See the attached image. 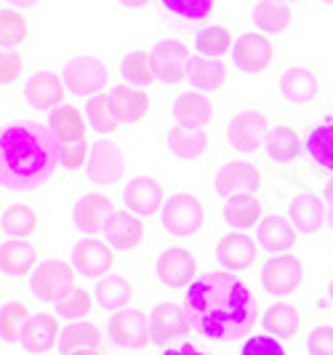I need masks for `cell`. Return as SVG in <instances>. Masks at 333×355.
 Listing matches in <instances>:
<instances>
[{
  "label": "cell",
  "mask_w": 333,
  "mask_h": 355,
  "mask_svg": "<svg viewBox=\"0 0 333 355\" xmlns=\"http://www.w3.org/2000/svg\"><path fill=\"white\" fill-rule=\"evenodd\" d=\"M109 337L120 347H144L150 337V315H144L136 307H123L109 320Z\"/></svg>",
  "instance_id": "obj_14"
},
{
  "label": "cell",
  "mask_w": 333,
  "mask_h": 355,
  "mask_svg": "<svg viewBox=\"0 0 333 355\" xmlns=\"http://www.w3.org/2000/svg\"><path fill=\"white\" fill-rule=\"evenodd\" d=\"M99 342H102L99 326H93L88 320H78V323H72V326H67L62 331L59 347H62L64 355H72V353H80V350H96Z\"/></svg>",
  "instance_id": "obj_35"
},
{
  "label": "cell",
  "mask_w": 333,
  "mask_h": 355,
  "mask_svg": "<svg viewBox=\"0 0 333 355\" xmlns=\"http://www.w3.org/2000/svg\"><path fill=\"white\" fill-rule=\"evenodd\" d=\"M269 137V123L267 115L256 110H243L237 112L227 125V139L237 153H256L267 144Z\"/></svg>",
  "instance_id": "obj_8"
},
{
  "label": "cell",
  "mask_w": 333,
  "mask_h": 355,
  "mask_svg": "<svg viewBox=\"0 0 333 355\" xmlns=\"http://www.w3.org/2000/svg\"><path fill=\"white\" fill-rule=\"evenodd\" d=\"M272 56H275V49L269 43V37L262 33H246L232 46L235 67L243 72H264L272 64Z\"/></svg>",
  "instance_id": "obj_15"
},
{
  "label": "cell",
  "mask_w": 333,
  "mask_h": 355,
  "mask_svg": "<svg viewBox=\"0 0 333 355\" xmlns=\"http://www.w3.org/2000/svg\"><path fill=\"white\" fill-rule=\"evenodd\" d=\"M86 174L96 184H115L125 174V155L123 150L112 139L91 144V155L86 163Z\"/></svg>",
  "instance_id": "obj_11"
},
{
  "label": "cell",
  "mask_w": 333,
  "mask_h": 355,
  "mask_svg": "<svg viewBox=\"0 0 333 355\" xmlns=\"http://www.w3.org/2000/svg\"><path fill=\"white\" fill-rule=\"evenodd\" d=\"M267 158L272 163H294L301 153V142H298L296 131L291 125H278L269 131L267 137Z\"/></svg>",
  "instance_id": "obj_36"
},
{
  "label": "cell",
  "mask_w": 333,
  "mask_h": 355,
  "mask_svg": "<svg viewBox=\"0 0 333 355\" xmlns=\"http://www.w3.org/2000/svg\"><path fill=\"white\" fill-rule=\"evenodd\" d=\"M120 72H123V78L131 83V86H150L152 80H158L155 78V72H152V64H150V53L147 51H131L125 53L123 64H120Z\"/></svg>",
  "instance_id": "obj_41"
},
{
  "label": "cell",
  "mask_w": 333,
  "mask_h": 355,
  "mask_svg": "<svg viewBox=\"0 0 333 355\" xmlns=\"http://www.w3.org/2000/svg\"><path fill=\"white\" fill-rule=\"evenodd\" d=\"M37 251L33 243H27V238H8L0 246V270L6 275H27L35 272Z\"/></svg>",
  "instance_id": "obj_28"
},
{
  "label": "cell",
  "mask_w": 333,
  "mask_h": 355,
  "mask_svg": "<svg viewBox=\"0 0 333 355\" xmlns=\"http://www.w3.org/2000/svg\"><path fill=\"white\" fill-rule=\"evenodd\" d=\"M155 275L168 288H184L195 284L197 275V259L187 249H165L155 262Z\"/></svg>",
  "instance_id": "obj_13"
},
{
  "label": "cell",
  "mask_w": 333,
  "mask_h": 355,
  "mask_svg": "<svg viewBox=\"0 0 333 355\" xmlns=\"http://www.w3.org/2000/svg\"><path fill=\"white\" fill-rule=\"evenodd\" d=\"M240 355H285V347L280 345V339L272 334H253L246 339Z\"/></svg>",
  "instance_id": "obj_46"
},
{
  "label": "cell",
  "mask_w": 333,
  "mask_h": 355,
  "mask_svg": "<svg viewBox=\"0 0 333 355\" xmlns=\"http://www.w3.org/2000/svg\"><path fill=\"white\" fill-rule=\"evenodd\" d=\"M187 315L192 329L216 342L246 337L256 323V300L237 275L208 272L187 286Z\"/></svg>",
  "instance_id": "obj_1"
},
{
  "label": "cell",
  "mask_w": 333,
  "mask_h": 355,
  "mask_svg": "<svg viewBox=\"0 0 333 355\" xmlns=\"http://www.w3.org/2000/svg\"><path fill=\"white\" fill-rule=\"evenodd\" d=\"M64 96H67L64 78H59L51 70L33 72L24 83V99L37 112H53L56 107L64 105Z\"/></svg>",
  "instance_id": "obj_10"
},
{
  "label": "cell",
  "mask_w": 333,
  "mask_h": 355,
  "mask_svg": "<svg viewBox=\"0 0 333 355\" xmlns=\"http://www.w3.org/2000/svg\"><path fill=\"white\" fill-rule=\"evenodd\" d=\"M165 144H168V150L174 153L176 158L195 160L200 158V155H206V150H208V134L206 131H192V128L174 125L165 134Z\"/></svg>",
  "instance_id": "obj_33"
},
{
  "label": "cell",
  "mask_w": 333,
  "mask_h": 355,
  "mask_svg": "<svg viewBox=\"0 0 333 355\" xmlns=\"http://www.w3.org/2000/svg\"><path fill=\"white\" fill-rule=\"evenodd\" d=\"M216 0H160V6L165 11H171L176 17L190 19V21H200L213 11Z\"/></svg>",
  "instance_id": "obj_45"
},
{
  "label": "cell",
  "mask_w": 333,
  "mask_h": 355,
  "mask_svg": "<svg viewBox=\"0 0 333 355\" xmlns=\"http://www.w3.org/2000/svg\"><path fill=\"white\" fill-rule=\"evenodd\" d=\"M187 80L195 86V91H216L227 80V64L222 59H208V56H192Z\"/></svg>",
  "instance_id": "obj_31"
},
{
  "label": "cell",
  "mask_w": 333,
  "mask_h": 355,
  "mask_svg": "<svg viewBox=\"0 0 333 355\" xmlns=\"http://www.w3.org/2000/svg\"><path fill=\"white\" fill-rule=\"evenodd\" d=\"M256 254H259V241H253L243 230L224 235L216 246V259L227 272H240L251 267L256 262Z\"/></svg>",
  "instance_id": "obj_16"
},
{
  "label": "cell",
  "mask_w": 333,
  "mask_h": 355,
  "mask_svg": "<svg viewBox=\"0 0 333 355\" xmlns=\"http://www.w3.org/2000/svg\"><path fill=\"white\" fill-rule=\"evenodd\" d=\"M30 320V307L21 302H8L0 310V339L19 342L24 323Z\"/></svg>",
  "instance_id": "obj_42"
},
{
  "label": "cell",
  "mask_w": 333,
  "mask_h": 355,
  "mask_svg": "<svg viewBox=\"0 0 333 355\" xmlns=\"http://www.w3.org/2000/svg\"><path fill=\"white\" fill-rule=\"evenodd\" d=\"M14 8H33V6H37L40 0H8Z\"/></svg>",
  "instance_id": "obj_51"
},
{
  "label": "cell",
  "mask_w": 333,
  "mask_h": 355,
  "mask_svg": "<svg viewBox=\"0 0 333 355\" xmlns=\"http://www.w3.org/2000/svg\"><path fill=\"white\" fill-rule=\"evenodd\" d=\"M88 155H91V144L88 139L83 142H72V144H62V166L70 168V171H78L88 163Z\"/></svg>",
  "instance_id": "obj_48"
},
{
  "label": "cell",
  "mask_w": 333,
  "mask_h": 355,
  "mask_svg": "<svg viewBox=\"0 0 333 355\" xmlns=\"http://www.w3.org/2000/svg\"><path fill=\"white\" fill-rule=\"evenodd\" d=\"M109 96V112L118 123H139L141 118L150 112V96L147 91L136 86H118Z\"/></svg>",
  "instance_id": "obj_26"
},
{
  "label": "cell",
  "mask_w": 333,
  "mask_h": 355,
  "mask_svg": "<svg viewBox=\"0 0 333 355\" xmlns=\"http://www.w3.org/2000/svg\"><path fill=\"white\" fill-rule=\"evenodd\" d=\"M91 310H93V294H88L86 288H78V286L56 304L59 318H86Z\"/></svg>",
  "instance_id": "obj_44"
},
{
  "label": "cell",
  "mask_w": 333,
  "mask_h": 355,
  "mask_svg": "<svg viewBox=\"0 0 333 355\" xmlns=\"http://www.w3.org/2000/svg\"><path fill=\"white\" fill-rule=\"evenodd\" d=\"M264 203L259 200V196L246 193V196H232L227 198V206H224V222L229 227H237V230H248L253 225H259L264 216Z\"/></svg>",
  "instance_id": "obj_29"
},
{
  "label": "cell",
  "mask_w": 333,
  "mask_h": 355,
  "mask_svg": "<svg viewBox=\"0 0 333 355\" xmlns=\"http://www.w3.org/2000/svg\"><path fill=\"white\" fill-rule=\"evenodd\" d=\"M206 219V209L200 203V198L192 193H176L165 200L163 211H160V225L168 235L176 238H190L200 230Z\"/></svg>",
  "instance_id": "obj_3"
},
{
  "label": "cell",
  "mask_w": 333,
  "mask_h": 355,
  "mask_svg": "<svg viewBox=\"0 0 333 355\" xmlns=\"http://www.w3.org/2000/svg\"><path fill=\"white\" fill-rule=\"evenodd\" d=\"M296 227L291 225L288 216H280V214H269L264 216L262 222L256 225V241L264 251H272V254H280V251H288L294 243H296Z\"/></svg>",
  "instance_id": "obj_27"
},
{
  "label": "cell",
  "mask_w": 333,
  "mask_h": 355,
  "mask_svg": "<svg viewBox=\"0 0 333 355\" xmlns=\"http://www.w3.org/2000/svg\"><path fill=\"white\" fill-rule=\"evenodd\" d=\"M216 193L222 198H232V196H246V193H259L262 190V174L253 163H246V160H232V163H224L219 171H216Z\"/></svg>",
  "instance_id": "obj_12"
},
{
  "label": "cell",
  "mask_w": 333,
  "mask_h": 355,
  "mask_svg": "<svg viewBox=\"0 0 333 355\" xmlns=\"http://www.w3.org/2000/svg\"><path fill=\"white\" fill-rule=\"evenodd\" d=\"M93 300L99 302V307L118 313L131 302V281L123 275H105L93 288Z\"/></svg>",
  "instance_id": "obj_34"
},
{
  "label": "cell",
  "mask_w": 333,
  "mask_h": 355,
  "mask_svg": "<svg viewBox=\"0 0 333 355\" xmlns=\"http://www.w3.org/2000/svg\"><path fill=\"white\" fill-rule=\"evenodd\" d=\"M288 219L298 232L304 235H312L317 232L325 222H328V206H325V198L317 196V193H301L291 200V209H288Z\"/></svg>",
  "instance_id": "obj_22"
},
{
  "label": "cell",
  "mask_w": 333,
  "mask_h": 355,
  "mask_svg": "<svg viewBox=\"0 0 333 355\" xmlns=\"http://www.w3.org/2000/svg\"><path fill=\"white\" fill-rule=\"evenodd\" d=\"M328 227L333 230V200L328 203Z\"/></svg>",
  "instance_id": "obj_54"
},
{
  "label": "cell",
  "mask_w": 333,
  "mask_h": 355,
  "mask_svg": "<svg viewBox=\"0 0 333 355\" xmlns=\"http://www.w3.org/2000/svg\"><path fill=\"white\" fill-rule=\"evenodd\" d=\"M109 72L96 56H78L64 67V86L78 96H96L107 86Z\"/></svg>",
  "instance_id": "obj_7"
},
{
  "label": "cell",
  "mask_w": 333,
  "mask_h": 355,
  "mask_svg": "<svg viewBox=\"0 0 333 355\" xmlns=\"http://www.w3.org/2000/svg\"><path fill=\"white\" fill-rule=\"evenodd\" d=\"M328 291H331V300H333V281H331V288H328Z\"/></svg>",
  "instance_id": "obj_57"
},
{
  "label": "cell",
  "mask_w": 333,
  "mask_h": 355,
  "mask_svg": "<svg viewBox=\"0 0 333 355\" xmlns=\"http://www.w3.org/2000/svg\"><path fill=\"white\" fill-rule=\"evenodd\" d=\"M301 281H304V265L298 257L291 254H278L262 267V286L275 297L294 294Z\"/></svg>",
  "instance_id": "obj_9"
},
{
  "label": "cell",
  "mask_w": 333,
  "mask_h": 355,
  "mask_svg": "<svg viewBox=\"0 0 333 355\" xmlns=\"http://www.w3.org/2000/svg\"><path fill=\"white\" fill-rule=\"evenodd\" d=\"M30 35V21L17 8L0 11V46L3 49H19Z\"/></svg>",
  "instance_id": "obj_38"
},
{
  "label": "cell",
  "mask_w": 333,
  "mask_h": 355,
  "mask_svg": "<svg viewBox=\"0 0 333 355\" xmlns=\"http://www.w3.org/2000/svg\"><path fill=\"white\" fill-rule=\"evenodd\" d=\"M195 49L200 56L222 59L232 49V35H229L227 27H203L195 37Z\"/></svg>",
  "instance_id": "obj_40"
},
{
  "label": "cell",
  "mask_w": 333,
  "mask_h": 355,
  "mask_svg": "<svg viewBox=\"0 0 333 355\" xmlns=\"http://www.w3.org/2000/svg\"><path fill=\"white\" fill-rule=\"evenodd\" d=\"M72 355H102L99 350H80V353H72Z\"/></svg>",
  "instance_id": "obj_55"
},
{
  "label": "cell",
  "mask_w": 333,
  "mask_h": 355,
  "mask_svg": "<svg viewBox=\"0 0 333 355\" xmlns=\"http://www.w3.org/2000/svg\"><path fill=\"white\" fill-rule=\"evenodd\" d=\"M163 355H208V353H203L195 345H181V347H174V350H165Z\"/></svg>",
  "instance_id": "obj_50"
},
{
  "label": "cell",
  "mask_w": 333,
  "mask_h": 355,
  "mask_svg": "<svg viewBox=\"0 0 333 355\" xmlns=\"http://www.w3.org/2000/svg\"><path fill=\"white\" fill-rule=\"evenodd\" d=\"M105 238L112 249L118 251H134L144 241V222L139 214L128 211H112V216L105 225Z\"/></svg>",
  "instance_id": "obj_19"
},
{
  "label": "cell",
  "mask_w": 333,
  "mask_h": 355,
  "mask_svg": "<svg viewBox=\"0 0 333 355\" xmlns=\"http://www.w3.org/2000/svg\"><path fill=\"white\" fill-rule=\"evenodd\" d=\"M62 166V142L51 125L14 123L0 131V187L35 190Z\"/></svg>",
  "instance_id": "obj_2"
},
{
  "label": "cell",
  "mask_w": 333,
  "mask_h": 355,
  "mask_svg": "<svg viewBox=\"0 0 333 355\" xmlns=\"http://www.w3.org/2000/svg\"><path fill=\"white\" fill-rule=\"evenodd\" d=\"M323 198H325L328 203H331V200H333V179H331V182H328V184H325V187H323Z\"/></svg>",
  "instance_id": "obj_53"
},
{
  "label": "cell",
  "mask_w": 333,
  "mask_h": 355,
  "mask_svg": "<svg viewBox=\"0 0 333 355\" xmlns=\"http://www.w3.org/2000/svg\"><path fill=\"white\" fill-rule=\"evenodd\" d=\"M86 115L78 110V107L62 105L51 112V131L56 134V139L62 144H72V142H83L86 139Z\"/></svg>",
  "instance_id": "obj_30"
},
{
  "label": "cell",
  "mask_w": 333,
  "mask_h": 355,
  "mask_svg": "<svg viewBox=\"0 0 333 355\" xmlns=\"http://www.w3.org/2000/svg\"><path fill=\"white\" fill-rule=\"evenodd\" d=\"M59 337H62L59 318L48 313H37V315H30V320L24 323L19 342L30 353H48L53 345H59Z\"/></svg>",
  "instance_id": "obj_24"
},
{
  "label": "cell",
  "mask_w": 333,
  "mask_h": 355,
  "mask_svg": "<svg viewBox=\"0 0 333 355\" xmlns=\"http://www.w3.org/2000/svg\"><path fill=\"white\" fill-rule=\"evenodd\" d=\"M33 294L43 302L59 304L75 288V265L64 259H48L33 272Z\"/></svg>",
  "instance_id": "obj_4"
},
{
  "label": "cell",
  "mask_w": 333,
  "mask_h": 355,
  "mask_svg": "<svg viewBox=\"0 0 333 355\" xmlns=\"http://www.w3.org/2000/svg\"><path fill=\"white\" fill-rule=\"evenodd\" d=\"M280 94L291 105L309 107L320 94V80L309 67H288L280 78Z\"/></svg>",
  "instance_id": "obj_25"
},
{
  "label": "cell",
  "mask_w": 333,
  "mask_h": 355,
  "mask_svg": "<svg viewBox=\"0 0 333 355\" xmlns=\"http://www.w3.org/2000/svg\"><path fill=\"white\" fill-rule=\"evenodd\" d=\"M72 265L86 278H105L112 267V246L99 238H86L72 249Z\"/></svg>",
  "instance_id": "obj_20"
},
{
  "label": "cell",
  "mask_w": 333,
  "mask_h": 355,
  "mask_svg": "<svg viewBox=\"0 0 333 355\" xmlns=\"http://www.w3.org/2000/svg\"><path fill=\"white\" fill-rule=\"evenodd\" d=\"M307 350L312 355H333V326H317L307 337Z\"/></svg>",
  "instance_id": "obj_49"
},
{
  "label": "cell",
  "mask_w": 333,
  "mask_h": 355,
  "mask_svg": "<svg viewBox=\"0 0 333 355\" xmlns=\"http://www.w3.org/2000/svg\"><path fill=\"white\" fill-rule=\"evenodd\" d=\"M285 3H296V0H285Z\"/></svg>",
  "instance_id": "obj_58"
},
{
  "label": "cell",
  "mask_w": 333,
  "mask_h": 355,
  "mask_svg": "<svg viewBox=\"0 0 333 355\" xmlns=\"http://www.w3.org/2000/svg\"><path fill=\"white\" fill-rule=\"evenodd\" d=\"M3 230L11 238H27L37 230V214L27 203H14L3 211Z\"/></svg>",
  "instance_id": "obj_39"
},
{
  "label": "cell",
  "mask_w": 333,
  "mask_h": 355,
  "mask_svg": "<svg viewBox=\"0 0 333 355\" xmlns=\"http://www.w3.org/2000/svg\"><path fill=\"white\" fill-rule=\"evenodd\" d=\"M125 8H141V6H147L150 0H120Z\"/></svg>",
  "instance_id": "obj_52"
},
{
  "label": "cell",
  "mask_w": 333,
  "mask_h": 355,
  "mask_svg": "<svg viewBox=\"0 0 333 355\" xmlns=\"http://www.w3.org/2000/svg\"><path fill=\"white\" fill-rule=\"evenodd\" d=\"M320 3H328V6H333V0H320Z\"/></svg>",
  "instance_id": "obj_56"
},
{
  "label": "cell",
  "mask_w": 333,
  "mask_h": 355,
  "mask_svg": "<svg viewBox=\"0 0 333 355\" xmlns=\"http://www.w3.org/2000/svg\"><path fill=\"white\" fill-rule=\"evenodd\" d=\"M21 70H24V59L19 56V51H11V49L0 46V86L14 83L21 75Z\"/></svg>",
  "instance_id": "obj_47"
},
{
  "label": "cell",
  "mask_w": 333,
  "mask_h": 355,
  "mask_svg": "<svg viewBox=\"0 0 333 355\" xmlns=\"http://www.w3.org/2000/svg\"><path fill=\"white\" fill-rule=\"evenodd\" d=\"M190 326L192 323L187 315V307H179L176 302H163L150 313V337L158 345L187 334Z\"/></svg>",
  "instance_id": "obj_18"
},
{
  "label": "cell",
  "mask_w": 333,
  "mask_h": 355,
  "mask_svg": "<svg viewBox=\"0 0 333 355\" xmlns=\"http://www.w3.org/2000/svg\"><path fill=\"white\" fill-rule=\"evenodd\" d=\"M307 158L320 177H333V105H325L307 131Z\"/></svg>",
  "instance_id": "obj_5"
},
{
  "label": "cell",
  "mask_w": 333,
  "mask_h": 355,
  "mask_svg": "<svg viewBox=\"0 0 333 355\" xmlns=\"http://www.w3.org/2000/svg\"><path fill=\"white\" fill-rule=\"evenodd\" d=\"M112 200L102 193H88L83 196L75 209H72V222L80 232H88V235H96V232H105L107 219L112 216Z\"/></svg>",
  "instance_id": "obj_23"
},
{
  "label": "cell",
  "mask_w": 333,
  "mask_h": 355,
  "mask_svg": "<svg viewBox=\"0 0 333 355\" xmlns=\"http://www.w3.org/2000/svg\"><path fill=\"white\" fill-rule=\"evenodd\" d=\"M251 19L262 33H282L291 27L294 11L285 0H259L251 11Z\"/></svg>",
  "instance_id": "obj_32"
},
{
  "label": "cell",
  "mask_w": 333,
  "mask_h": 355,
  "mask_svg": "<svg viewBox=\"0 0 333 355\" xmlns=\"http://www.w3.org/2000/svg\"><path fill=\"white\" fill-rule=\"evenodd\" d=\"M125 209L139 216H152V214L163 211L165 206V196H163V184L155 177H136L125 184Z\"/></svg>",
  "instance_id": "obj_17"
},
{
  "label": "cell",
  "mask_w": 333,
  "mask_h": 355,
  "mask_svg": "<svg viewBox=\"0 0 333 355\" xmlns=\"http://www.w3.org/2000/svg\"><path fill=\"white\" fill-rule=\"evenodd\" d=\"M298 323H301L298 310L288 302L272 304V307L267 310V315H264V329H267V334H272V337H278V339L296 337Z\"/></svg>",
  "instance_id": "obj_37"
},
{
  "label": "cell",
  "mask_w": 333,
  "mask_h": 355,
  "mask_svg": "<svg viewBox=\"0 0 333 355\" xmlns=\"http://www.w3.org/2000/svg\"><path fill=\"white\" fill-rule=\"evenodd\" d=\"M190 62H192L190 49L181 40H160L158 46L150 51L152 72L163 83H181V80H187Z\"/></svg>",
  "instance_id": "obj_6"
},
{
  "label": "cell",
  "mask_w": 333,
  "mask_h": 355,
  "mask_svg": "<svg viewBox=\"0 0 333 355\" xmlns=\"http://www.w3.org/2000/svg\"><path fill=\"white\" fill-rule=\"evenodd\" d=\"M171 112L181 128L203 131L213 121V102L203 91H187V94H179L174 99Z\"/></svg>",
  "instance_id": "obj_21"
},
{
  "label": "cell",
  "mask_w": 333,
  "mask_h": 355,
  "mask_svg": "<svg viewBox=\"0 0 333 355\" xmlns=\"http://www.w3.org/2000/svg\"><path fill=\"white\" fill-rule=\"evenodd\" d=\"M86 121L93 125L99 134H112V131L120 125L112 118V112H109V96H107V94H96V96L88 99Z\"/></svg>",
  "instance_id": "obj_43"
}]
</instances>
